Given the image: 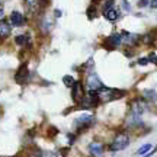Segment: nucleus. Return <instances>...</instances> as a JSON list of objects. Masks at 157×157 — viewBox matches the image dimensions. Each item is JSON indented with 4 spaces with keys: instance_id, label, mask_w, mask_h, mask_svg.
<instances>
[{
    "instance_id": "1a4fd4ad",
    "label": "nucleus",
    "mask_w": 157,
    "mask_h": 157,
    "mask_svg": "<svg viewBox=\"0 0 157 157\" xmlns=\"http://www.w3.org/2000/svg\"><path fill=\"white\" fill-rule=\"evenodd\" d=\"M89 150H90V153H92V156L101 157L102 153H103V146H102V144H98V143H92L89 146Z\"/></svg>"
},
{
    "instance_id": "7ed1b4c3",
    "label": "nucleus",
    "mask_w": 157,
    "mask_h": 157,
    "mask_svg": "<svg viewBox=\"0 0 157 157\" xmlns=\"http://www.w3.org/2000/svg\"><path fill=\"white\" fill-rule=\"evenodd\" d=\"M93 121H95V118L92 115H82V117H78L74 121V127L77 128V131H83V129L89 128L90 125L93 124Z\"/></svg>"
},
{
    "instance_id": "5701e85b",
    "label": "nucleus",
    "mask_w": 157,
    "mask_h": 157,
    "mask_svg": "<svg viewBox=\"0 0 157 157\" xmlns=\"http://www.w3.org/2000/svg\"><path fill=\"white\" fill-rule=\"evenodd\" d=\"M67 138H68V143H70V144L74 143V134H67Z\"/></svg>"
},
{
    "instance_id": "2eb2a0df",
    "label": "nucleus",
    "mask_w": 157,
    "mask_h": 157,
    "mask_svg": "<svg viewBox=\"0 0 157 157\" xmlns=\"http://www.w3.org/2000/svg\"><path fill=\"white\" fill-rule=\"evenodd\" d=\"M151 144H144V146L143 147H140V148H138V154H140V156H144V154H147V153L150 151V150H151Z\"/></svg>"
},
{
    "instance_id": "4468645a",
    "label": "nucleus",
    "mask_w": 157,
    "mask_h": 157,
    "mask_svg": "<svg viewBox=\"0 0 157 157\" xmlns=\"http://www.w3.org/2000/svg\"><path fill=\"white\" fill-rule=\"evenodd\" d=\"M63 82H64V84H66L67 87H73V84L76 83V80H74V78L71 77V76H68V74L63 77Z\"/></svg>"
},
{
    "instance_id": "b1692460",
    "label": "nucleus",
    "mask_w": 157,
    "mask_h": 157,
    "mask_svg": "<svg viewBox=\"0 0 157 157\" xmlns=\"http://www.w3.org/2000/svg\"><path fill=\"white\" fill-rule=\"evenodd\" d=\"M150 7L151 9H157V0H151L150 2Z\"/></svg>"
},
{
    "instance_id": "4be33fe9",
    "label": "nucleus",
    "mask_w": 157,
    "mask_h": 157,
    "mask_svg": "<svg viewBox=\"0 0 157 157\" xmlns=\"http://www.w3.org/2000/svg\"><path fill=\"white\" fill-rule=\"evenodd\" d=\"M138 64H140V66H147V64H148V58H140V60H138Z\"/></svg>"
},
{
    "instance_id": "f8f14e48",
    "label": "nucleus",
    "mask_w": 157,
    "mask_h": 157,
    "mask_svg": "<svg viewBox=\"0 0 157 157\" xmlns=\"http://www.w3.org/2000/svg\"><path fill=\"white\" fill-rule=\"evenodd\" d=\"M140 39H141L140 35H137V34H129L128 39H127L125 42H127L128 45H137L138 42H140Z\"/></svg>"
},
{
    "instance_id": "20e7f679",
    "label": "nucleus",
    "mask_w": 157,
    "mask_h": 157,
    "mask_svg": "<svg viewBox=\"0 0 157 157\" xmlns=\"http://www.w3.org/2000/svg\"><path fill=\"white\" fill-rule=\"evenodd\" d=\"M122 42V36L121 34H113L111 36H108L105 39V42H103V47H106L108 50H115L117 47H119Z\"/></svg>"
},
{
    "instance_id": "0eeeda50",
    "label": "nucleus",
    "mask_w": 157,
    "mask_h": 157,
    "mask_svg": "<svg viewBox=\"0 0 157 157\" xmlns=\"http://www.w3.org/2000/svg\"><path fill=\"white\" fill-rule=\"evenodd\" d=\"M9 19H10V23L13 26H21V25H23V15L19 13V12H16V10L12 12Z\"/></svg>"
},
{
    "instance_id": "a211bd4d",
    "label": "nucleus",
    "mask_w": 157,
    "mask_h": 157,
    "mask_svg": "<svg viewBox=\"0 0 157 157\" xmlns=\"http://www.w3.org/2000/svg\"><path fill=\"white\" fill-rule=\"evenodd\" d=\"M58 134V129L56 127H50V137H54V135Z\"/></svg>"
},
{
    "instance_id": "6e6552de",
    "label": "nucleus",
    "mask_w": 157,
    "mask_h": 157,
    "mask_svg": "<svg viewBox=\"0 0 157 157\" xmlns=\"http://www.w3.org/2000/svg\"><path fill=\"white\" fill-rule=\"evenodd\" d=\"M12 32V26L6 21H0V38L6 39Z\"/></svg>"
},
{
    "instance_id": "412c9836",
    "label": "nucleus",
    "mask_w": 157,
    "mask_h": 157,
    "mask_svg": "<svg viewBox=\"0 0 157 157\" xmlns=\"http://www.w3.org/2000/svg\"><path fill=\"white\" fill-rule=\"evenodd\" d=\"M147 5H150V0H140V2H138V6H140V7H144V6H147Z\"/></svg>"
},
{
    "instance_id": "423d86ee",
    "label": "nucleus",
    "mask_w": 157,
    "mask_h": 157,
    "mask_svg": "<svg viewBox=\"0 0 157 157\" xmlns=\"http://www.w3.org/2000/svg\"><path fill=\"white\" fill-rule=\"evenodd\" d=\"M71 98H73L74 102H82V99H83V87H82V83L80 82H76V83L73 84V87H71Z\"/></svg>"
},
{
    "instance_id": "ddd939ff",
    "label": "nucleus",
    "mask_w": 157,
    "mask_h": 157,
    "mask_svg": "<svg viewBox=\"0 0 157 157\" xmlns=\"http://www.w3.org/2000/svg\"><path fill=\"white\" fill-rule=\"evenodd\" d=\"M15 42H16L17 45H22V47H25V45L29 42V39L26 35H17L16 38H15Z\"/></svg>"
},
{
    "instance_id": "aec40b11",
    "label": "nucleus",
    "mask_w": 157,
    "mask_h": 157,
    "mask_svg": "<svg viewBox=\"0 0 157 157\" xmlns=\"http://www.w3.org/2000/svg\"><path fill=\"white\" fill-rule=\"evenodd\" d=\"M143 41H144V44H150V42H151V41H153L151 35H150V34H148V35H146V36H144V39H143Z\"/></svg>"
},
{
    "instance_id": "39448f33",
    "label": "nucleus",
    "mask_w": 157,
    "mask_h": 157,
    "mask_svg": "<svg viewBox=\"0 0 157 157\" xmlns=\"http://www.w3.org/2000/svg\"><path fill=\"white\" fill-rule=\"evenodd\" d=\"M28 78H29L28 66H26V64H23V66L19 67L17 73L15 74V80H16V83H19V84H25L26 82H28Z\"/></svg>"
},
{
    "instance_id": "9b49d317",
    "label": "nucleus",
    "mask_w": 157,
    "mask_h": 157,
    "mask_svg": "<svg viewBox=\"0 0 157 157\" xmlns=\"http://www.w3.org/2000/svg\"><path fill=\"white\" fill-rule=\"evenodd\" d=\"M105 17H106L108 21H111V22H115L118 17H119V12L115 10V9H109V10L105 13Z\"/></svg>"
},
{
    "instance_id": "f3484780",
    "label": "nucleus",
    "mask_w": 157,
    "mask_h": 157,
    "mask_svg": "<svg viewBox=\"0 0 157 157\" xmlns=\"http://www.w3.org/2000/svg\"><path fill=\"white\" fill-rule=\"evenodd\" d=\"M148 61L154 63V64H157V56L154 54V52H150V56H148Z\"/></svg>"
},
{
    "instance_id": "9d476101",
    "label": "nucleus",
    "mask_w": 157,
    "mask_h": 157,
    "mask_svg": "<svg viewBox=\"0 0 157 157\" xmlns=\"http://www.w3.org/2000/svg\"><path fill=\"white\" fill-rule=\"evenodd\" d=\"M143 96H144V99L148 102H156L157 101V93L154 90H150V89L144 90V92H143Z\"/></svg>"
},
{
    "instance_id": "6ab92c4d",
    "label": "nucleus",
    "mask_w": 157,
    "mask_h": 157,
    "mask_svg": "<svg viewBox=\"0 0 157 157\" xmlns=\"http://www.w3.org/2000/svg\"><path fill=\"white\" fill-rule=\"evenodd\" d=\"M122 7L124 9H125V10H131V5H129L128 2H127V0H122Z\"/></svg>"
},
{
    "instance_id": "a878e982",
    "label": "nucleus",
    "mask_w": 157,
    "mask_h": 157,
    "mask_svg": "<svg viewBox=\"0 0 157 157\" xmlns=\"http://www.w3.org/2000/svg\"><path fill=\"white\" fill-rule=\"evenodd\" d=\"M0 17H3V9L0 7Z\"/></svg>"
},
{
    "instance_id": "f03ea898",
    "label": "nucleus",
    "mask_w": 157,
    "mask_h": 157,
    "mask_svg": "<svg viewBox=\"0 0 157 157\" xmlns=\"http://www.w3.org/2000/svg\"><path fill=\"white\" fill-rule=\"evenodd\" d=\"M129 144V137L127 134H119L117 135V138L112 141V144L109 146L111 151H121L125 147H128Z\"/></svg>"
},
{
    "instance_id": "393cba45",
    "label": "nucleus",
    "mask_w": 157,
    "mask_h": 157,
    "mask_svg": "<svg viewBox=\"0 0 157 157\" xmlns=\"http://www.w3.org/2000/svg\"><path fill=\"white\" fill-rule=\"evenodd\" d=\"M54 15H56L57 17H60V16H61V10H56V12H54Z\"/></svg>"
},
{
    "instance_id": "dca6fc26",
    "label": "nucleus",
    "mask_w": 157,
    "mask_h": 157,
    "mask_svg": "<svg viewBox=\"0 0 157 157\" xmlns=\"http://www.w3.org/2000/svg\"><path fill=\"white\" fill-rule=\"evenodd\" d=\"M112 5H113V0H105L103 2V5H102V10H103V15L106 13L111 7H112Z\"/></svg>"
},
{
    "instance_id": "f257e3e1",
    "label": "nucleus",
    "mask_w": 157,
    "mask_h": 157,
    "mask_svg": "<svg viewBox=\"0 0 157 157\" xmlns=\"http://www.w3.org/2000/svg\"><path fill=\"white\" fill-rule=\"evenodd\" d=\"M86 84H87V89L89 90H96V92H99V93H102V92H105V90L108 89L106 86L99 80V77H98L95 73H90L89 76H87Z\"/></svg>"
}]
</instances>
